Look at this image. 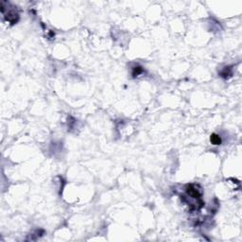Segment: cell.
Returning a JSON list of instances; mask_svg holds the SVG:
<instances>
[{
	"label": "cell",
	"instance_id": "cell-1",
	"mask_svg": "<svg viewBox=\"0 0 242 242\" xmlns=\"http://www.w3.org/2000/svg\"><path fill=\"white\" fill-rule=\"evenodd\" d=\"M186 192L189 195L191 198L196 200H200V196H202V193L200 192L199 189H197V187L195 186L194 184H189L186 186Z\"/></svg>",
	"mask_w": 242,
	"mask_h": 242
},
{
	"label": "cell",
	"instance_id": "cell-2",
	"mask_svg": "<svg viewBox=\"0 0 242 242\" xmlns=\"http://www.w3.org/2000/svg\"><path fill=\"white\" fill-rule=\"evenodd\" d=\"M6 19L8 20V21H10L11 23H16L17 20H18V13H15L14 11H9L7 16H6Z\"/></svg>",
	"mask_w": 242,
	"mask_h": 242
},
{
	"label": "cell",
	"instance_id": "cell-3",
	"mask_svg": "<svg viewBox=\"0 0 242 242\" xmlns=\"http://www.w3.org/2000/svg\"><path fill=\"white\" fill-rule=\"evenodd\" d=\"M210 141H211V143L213 144V145H220V144H221V139H220V137L218 136V134H211V136H210Z\"/></svg>",
	"mask_w": 242,
	"mask_h": 242
},
{
	"label": "cell",
	"instance_id": "cell-4",
	"mask_svg": "<svg viewBox=\"0 0 242 242\" xmlns=\"http://www.w3.org/2000/svg\"><path fill=\"white\" fill-rule=\"evenodd\" d=\"M232 75V71H231V68L230 67H225V68L223 69V71L221 72V77L222 78H229V77H231Z\"/></svg>",
	"mask_w": 242,
	"mask_h": 242
},
{
	"label": "cell",
	"instance_id": "cell-5",
	"mask_svg": "<svg viewBox=\"0 0 242 242\" xmlns=\"http://www.w3.org/2000/svg\"><path fill=\"white\" fill-rule=\"evenodd\" d=\"M143 72V68L141 66H136V67H134L132 69V76L134 77H136L138 75H140L141 73Z\"/></svg>",
	"mask_w": 242,
	"mask_h": 242
}]
</instances>
